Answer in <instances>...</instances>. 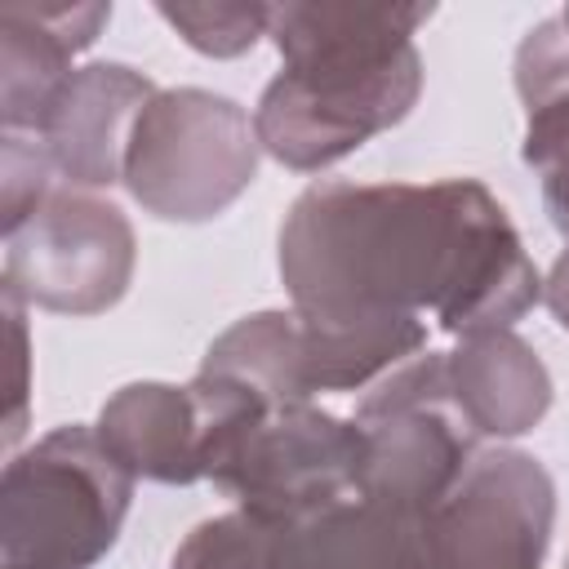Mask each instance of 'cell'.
<instances>
[{"instance_id":"1","label":"cell","mask_w":569,"mask_h":569,"mask_svg":"<svg viewBox=\"0 0 569 569\" xmlns=\"http://www.w3.org/2000/svg\"><path fill=\"white\" fill-rule=\"evenodd\" d=\"M280 280L307 325L436 320L453 338L511 329L542 276L476 178L311 182L280 222Z\"/></svg>"},{"instance_id":"2","label":"cell","mask_w":569,"mask_h":569,"mask_svg":"<svg viewBox=\"0 0 569 569\" xmlns=\"http://www.w3.org/2000/svg\"><path fill=\"white\" fill-rule=\"evenodd\" d=\"M431 13L436 4H276L267 36L284 67L253 107L258 147L293 173H320L396 129L422 93L413 36Z\"/></svg>"},{"instance_id":"3","label":"cell","mask_w":569,"mask_h":569,"mask_svg":"<svg viewBox=\"0 0 569 569\" xmlns=\"http://www.w3.org/2000/svg\"><path fill=\"white\" fill-rule=\"evenodd\" d=\"M133 476L93 427L67 422L0 476V569H93L120 538Z\"/></svg>"},{"instance_id":"4","label":"cell","mask_w":569,"mask_h":569,"mask_svg":"<svg viewBox=\"0 0 569 569\" xmlns=\"http://www.w3.org/2000/svg\"><path fill=\"white\" fill-rule=\"evenodd\" d=\"M258 129L249 111L213 89H160L133 120L124 187L160 222H209L258 178Z\"/></svg>"},{"instance_id":"5","label":"cell","mask_w":569,"mask_h":569,"mask_svg":"<svg viewBox=\"0 0 569 569\" xmlns=\"http://www.w3.org/2000/svg\"><path fill=\"white\" fill-rule=\"evenodd\" d=\"M351 422L365 440L360 498L405 520H422L480 453V436L449 391L445 351L413 356L378 378L360 396Z\"/></svg>"},{"instance_id":"6","label":"cell","mask_w":569,"mask_h":569,"mask_svg":"<svg viewBox=\"0 0 569 569\" xmlns=\"http://www.w3.org/2000/svg\"><path fill=\"white\" fill-rule=\"evenodd\" d=\"M271 405L249 387L196 373L191 382H129L98 413V440L133 476L156 485L213 480L236 440Z\"/></svg>"},{"instance_id":"7","label":"cell","mask_w":569,"mask_h":569,"mask_svg":"<svg viewBox=\"0 0 569 569\" xmlns=\"http://www.w3.org/2000/svg\"><path fill=\"white\" fill-rule=\"evenodd\" d=\"M556 485L525 449H480L462 480L418 520L413 569H542Z\"/></svg>"},{"instance_id":"8","label":"cell","mask_w":569,"mask_h":569,"mask_svg":"<svg viewBox=\"0 0 569 569\" xmlns=\"http://www.w3.org/2000/svg\"><path fill=\"white\" fill-rule=\"evenodd\" d=\"M138 236L120 204L58 187L4 236V289L58 316H102L133 280Z\"/></svg>"},{"instance_id":"9","label":"cell","mask_w":569,"mask_h":569,"mask_svg":"<svg viewBox=\"0 0 569 569\" xmlns=\"http://www.w3.org/2000/svg\"><path fill=\"white\" fill-rule=\"evenodd\" d=\"M365 440L351 418L320 405L267 409L227 453L213 485L240 511L262 520H298L360 493Z\"/></svg>"},{"instance_id":"10","label":"cell","mask_w":569,"mask_h":569,"mask_svg":"<svg viewBox=\"0 0 569 569\" xmlns=\"http://www.w3.org/2000/svg\"><path fill=\"white\" fill-rule=\"evenodd\" d=\"M160 89L129 62H89L76 67L67 89L58 93L40 142L62 187L71 191H102L124 182V147L133 120Z\"/></svg>"},{"instance_id":"11","label":"cell","mask_w":569,"mask_h":569,"mask_svg":"<svg viewBox=\"0 0 569 569\" xmlns=\"http://www.w3.org/2000/svg\"><path fill=\"white\" fill-rule=\"evenodd\" d=\"M107 22H111V4H36V0L0 4V124L4 133L40 138L58 93L76 76L71 58L84 53L102 36Z\"/></svg>"},{"instance_id":"12","label":"cell","mask_w":569,"mask_h":569,"mask_svg":"<svg viewBox=\"0 0 569 569\" xmlns=\"http://www.w3.org/2000/svg\"><path fill=\"white\" fill-rule=\"evenodd\" d=\"M445 373L462 418L485 440H516L551 409V373L516 329L458 338L445 351Z\"/></svg>"},{"instance_id":"13","label":"cell","mask_w":569,"mask_h":569,"mask_svg":"<svg viewBox=\"0 0 569 569\" xmlns=\"http://www.w3.org/2000/svg\"><path fill=\"white\" fill-rule=\"evenodd\" d=\"M413 529L369 498H342L298 520H271L267 569H413Z\"/></svg>"},{"instance_id":"14","label":"cell","mask_w":569,"mask_h":569,"mask_svg":"<svg viewBox=\"0 0 569 569\" xmlns=\"http://www.w3.org/2000/svg\"><path fill=\"white\" fill-rule=\"evenodd\" d=\"M200 373L231 378L262 396L271 409L280 405H307L316 400L307 387V351H302V325L293 311H253L240 316L231 329H222L204 360Z\"/></svg>"},{"instance_id":"15","label":"cell","mask_w":569,"mask_h":569,"mask_svg":"<svg viewBox=\"0 0 569 569\" xmlns=\"http://www.w3.org/2000/svg\"><path fill=\"white\" fill-rule=\"evenodd\" d=\"M511 76L525 102L520 160L542 178L569 169V27L560 13L542 18L516 44Z\"/></svg>"},{"instance_id":"16","label":"cell","mask_w":569,"mask_h":569,"mask_svg":"<svg viewBox=\"0 0 569 569\" xmlns=\"http://www.w3.org/2000/svg\"><path fill=\"white\" fill-rule=\"evenodd\" d=\"M271 9L276 4H156V13L204 58L249 53L271 31Z\"/></svg>"},{"instance_id":"17","label":"cell","mask_w":569,"mask_h":569,"mask_svg":"<svg viewBox=\"0 0 569 569\" xmlns=\"http://www.w3.org/2000/svg\"><path fill=\"white\" fill-rule=\"evenodd\" d=\"M58 173L49 164V151L40 138L27 133H4L0 142V227L13 236L58 187Z\"/></svg>"},{"instance_id":"18","label":"cell","mask_w":569,"mask_h":569,"mask_svg":"<svg viewBox=\"0 0 569 569\" xmlns=\"http://www.w3.org/2000/svg\"><path fill=\"white\" fill-rule=\"evenodd\" d=\"M22 298L4 289V320H9V342H13V413L4 427V445L13 449L22 427H27V325H22Z\"/></svg>"},{"instance_id":"19","label":"cell","mask_w":569,"mask_h":569,"mask_svg":"<svg viewBox=\"0 0 569 569\" xmlns=\"http://www.w3.org/2000/svg\"><path fill=\"white\" fill-rule=\"evenodd\" d=\"M542 302H547L551 316L569 329V249L551 262V271H547V280H542Z\"/></svg>"},{"instance_id":"20","label":"cell","mask_w":569,"mask_h":569,"mask_svg":"<svg viewBox=\"0 0 569 569\" xmlns=\"http://www.w3.org/2000/svg\"><path fill=\"white\" fill-rule=\"evenodd\" d=\"M542 209H547L551 227L569 240V169H560V173H547V178H542Z\"/></svg>"},{"instance_id":"21","label":"cell","mask_w":569,"mask_h":569,"mask_svg":"<svg viewBox=\"0 0 569 569\" xmlns=\"http://www.w3.org/2000/svg\"><path fill=\"white\" fill-rule=\"evenodd\" d=\"M560 18H565V27H569V4H565V9H560Z\"/></svg>"},{"instance_id":"22","label":"cell","mask_w":569,"mask_h":569,"mask_svg":"<svg viewBox=\"0 0 569 569\" xmlns=\"http://www.w3.org/2000/svg\"><path fill=\"white\" fill-rule=\"evenodd\" d=\"M565 569H569V560H565Z\"/></svg>"}]
</instances>
